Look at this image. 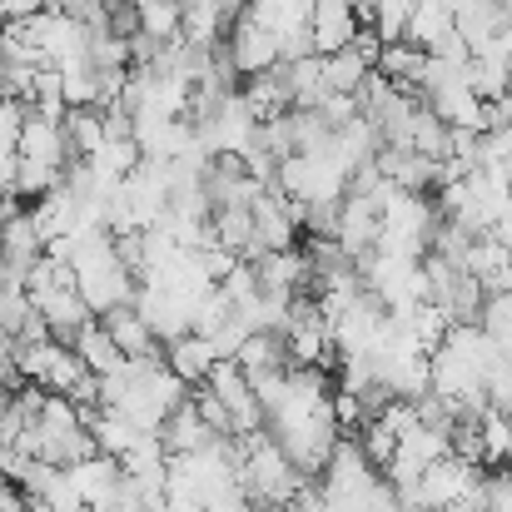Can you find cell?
Wrapping results in <instances>:
<instances>
[{"mask_svg": "<svg viewBox=\"0 0 512 512\" xmlns=\"http://www.w3.org/2000/svg\"><path fill=\"white\" fill-rule=\"evenodd\" d=\"M358 25H363V15H358L353 0H314V45H319V55H334L343 45H353Z\"/></svg>", "mask_w": 512, "mask_h": 512, "instance_id": "30bf717a", "label": "cell"}, {"mask_svg": "<svg viewBox=\"0 0 512 512\" xmlns=\"http://www.w3.org/2000/svg\"><path fill=\"white\" fill-rule=\"evenodd\" d=\"M60 130H65L75 160H95V155L105 150V140H110V130H105V110H100V105H70L65 120H60Z\"/></svg>", "mask_w": 512, "mask_h": 512, "instance_id": "7c38bea8", "label": "cell"}, {"mask_svg": "<svg viewBox=\"0 0 512 512\" xmlns=\"http://www.w3.org/2000/svg\"><path fill=\"white\" fill-rule=\"evenodd\" d=\"M373 70H378V65H373L363 50H353V45L324 55V80H329V90H339V95H358V90L368 85Z\"/></svg>", "mask_w": 512, "mask_h": 512, "instance_id": "ac0fdd59", "label": "cell"}, {"mask_svg": "<svg viewBox=\"0 0 512 512\" xmlns=\"http://www.w3.org/2000/svg\"><path fill=\"white\" fill-rule=\"evenodd\" d=\"M453 30H458V25H453V5H448V0H418V5H413L408 40H413V45H423L428 55H433Z\"/></svg>", "mask_w": 512, "mask_h": 512, "instance_id": "e0dca14e", "label": "cell"}, {"mask_svg": "<svg viewBox=\"0 0 512 512\" xmlns=\"http://www.w3.org/2000/svg\"><path fill=\"white\" fill-rule=\"evenodd\" d=\"M214 244H224V249L239 254V259H259L264 244H259V229H254V209H249V204L214 209Z\"/></svg>", "mask_w": 512, "mask_h": 512, "instance_id": "4fadbf2b", "label": "cell"}, {"mask_svg": "<svg viewBox=\"0 0 512 512\" xmlns=\"http://www.w3.org/2000/svg\"><path fill=\"white\" fill-rule=\"evenodd\" d=\"M468 85H473V95L488 105V100H498V95L512 90V65L498 60V55H473V60H468Z\"/></svg>", "mask_w": 512, "mask_h": 512, "instance_id": "d6986e66", "label": "cell"}, {"mask_svg": "<svg viewBox=\"0 0 512 512\" xmlns=\"http://www.w3.org/2000/svg\"><path fill=\"white\" fill-rule=\"evenodd\" d=\"M478 329H483L488 339H493L498 348H503V353H508V348H512V294H488Z\"/></svg>", "mask_w": 512, "mask_h": 512, "instance_id": "7402d4cb", "label": "cell"}, {"mask_svg": "<svg viewBox=\"0 0 512 512\" xmlns=\"http://www.w3.org/2000/svg\"><path fill=\"white\" fill-rule=\"evenodd\" d=\"M194 408L204 413V423H209L219 438H234V413L224 408V398H219L209 383H199V388H194Z\"/></svg>", "mask_w": 512, "mask_h": 512, "instance_id": "603a6c76", "label": "cell"}, {"mask_svg": "<svg viewBox=\"0 0 512 512\" xmlns=\"http://www.w3.org/2000/svg\"><path fill=\"white\" fill-rule=\"evenodd\" d=\"M65 184V165H50V160H25L20 155V170H15V194L20 199H45Z\"/></svg>", "mask_w": 512, "mask_h": 512, "instance_id": "44dd1931", "label": "cell"}, {"mask_svg": "<svg viewBox=\"0 0 512 512\" xmlns=\"http://www.w3.org/2000/svg\"><path fill=\"white\" fill-rule=\"evenodd\" d=\"M165 363H170V373H179L189 388H199V383H209V373H214L219 353H214L209 334L189 329V334H179V339L165 343Z\"/></svg>", "mask_w": 512, "mask_h": 512, "instance_id": "9c48e42d", "label": "cell"}, {"mask_svg": "<svg viewBox=\"0 0 512 512\" xmlns=\"http://www.w3.org/2000/svg\"><path fill=\"white\" fill-rule=\"evenodd\" d=\"M483 478H488L483 463H468L458 453H443L418 478V508L443 512V508H453V503H463V498H478L483 503Z\"/></svg>", "mask_w": 512, "mask_h": 512, "instance_id": "6da1fadb", "label": "cell"}, {"mask_svg": "<svg viewBox=\"0 0 512 512\" xmlns=\"http://www.w3.org/2000/svg\"><path fill=\"white\" fill-rule=\"evenodd\" d=\"M279 75H284V85H289L294 110H319V105H324V95H329V80H324V55L279 60Z\"/></svg>", "mask_w": 512, "mask_h": 512, "instance_id": "8fae6325", "label": "cell"}, {"mask_svg": "<svg viewBox=\"0 0 512 512\" xmlns=\"http://www.w3.org/2000/svg\"><path fill=\"white\" fill-rule=\"evenodd\" d=\"M160 438H165V448H170V458H184V453H204V448H214L219 443V433L204 423V413L194 408V393L174 408L170 418L160 423Z\"/></svg>", "mask_w": 512, "mask_h": 512, "instance_id": "ba28073f", "label": "cell"}, {"mask_svg": "<svg viewBox=\"0 0 512 512\" xmlns=\"http://www.w3.org/2000/svg\"><path fill=\"white\" fill-rule=\"evenodd\" d=\"M239 363H244V373H284V368H294L289 334L284 329H254L244 339V348H239Z\"/></svg>", "mask_w": 512, "mask_h": 512, "instance_id": "5bb4252c", "label": "cell"}, {"mask_svg": "<svg viewBox=\"0 0 512 512\" xmlns=\"http://www.w3.org/2000/svg\"><path fill=\"white\" fill-rule=\"evenodd\" d=\"M224 45H229V60H234L239 75H259V70H274L279 65V35L264 20H254V15H239L229 25Z\"/></svg>", "mask_w": 512, "mask_h": 512, "instance_id": "3957f363", "label": "cell"}, {"mask_svg": "<svg viewBox=\"0 0 512 512\" xmlns=\"http://www.w3.org/2000/svg\"><path fill=\"white\" fill-rule=\"evenodd\" d=\"M334 239H339L353 259L373 254V249L383 244V204H378V199H368V194H343Z\"/></svg>", "mask_w": 512, "mask_h": 512, "instance_id": "277c9868", "label": "cell"}, {"mask_svg": "<svg viewBox=\"0 0 512 512\" xmlns=\"http://www.w3.org/2000/svg\"><path fill=\"white\" fill-rule=\"evenodd\" d=\"M443 512H488L478 498H463V503H453V508H443Z\"/></svg>", "mask_w": 512, "mask_h": 512, "instance_id": "cb8c5ba5", "label": "cell"}, {"mask_svg": "<svg viewBox=\"0 0 512 512\" xmlns=\"http://www.w3.org/2000/svg\"><path fill=\"white\" fill-rule=\"evenodd\" d=\"M100 324L110 329V339L120 343L130 358H165V339L150 329V319L140 314V304H120V309L100 314Z\"/></svg>", "mask_w": 512, "mask_h": 512, "instance_id": "52a82bcc", "label": "cell"}, {"mask_svg": "<svg viewBox=\"0 0 512 512\" xmlns=\"http://www.w3.org/2000/svg\"><path fill=\"white\" fill-rule=\"evenodd\" d=\"M140 30H150L155 40H179L184 30V0H135Z\"/></svg>", "mask_w": 512, "mask_h": 512, "instance_id": "ffe728a7", "label": "cell"}, {"mask_svg": "<svg viewBox=\"0 0 512 512\" xmlns=\"http://www.w3.org/2000/svg\"><path fill=\"white\" fill-rule=\"evenodd\" d=\"M453 25H458V35L468 40V50L483 55L512 25V5L508 0H453Z\"/></svg>", "mask_w": 512, "mask_h": 512, "instance_id": "5b68a950", "label": "cell"}, {"mask_svg": "<svg viewBox=\"0 0 512 512\" xmlns=\"http://www.w3.org/2000/svg\"><path fill=\"white\" fill-rule=\"evenodd\" d=\"M0 254H5L15 269H25V274H30V264H40V259L50 254V239H45L35 209H15V214L0 219Z\"/></svg>", "mask_w": 512, "mask_h": 512, "instance_id": "8992f818", "label": "cell"}, {"mask_svg": "<svg viewBox=\"0 0 512 512\" xmlns=\"http://www.w3.org/2000/svg\"><path fill=\"white\" fill-rule=\"evenodd\" d=\"M70 343H75V353L85 358V368H90V373H100V378H110V373H120V368L130 363V353L110 339V329H105L100 319H90V324H85Z\"/></svg>", "mask_w": 512, "mask_h": 512, "instance_id": "9a60e30c", "label": "cell"}, {"mask_svg": "<svg viewBox=\"0 0 512 512\" xmlns=\"http://www.w3.org/2000/svg\"><path fill=\"white\" fill-rule=\"evenodd\" d=\"M209 388L224 398V408L234 413V438H244V433H259L269 418H264V403H259V388H254V378L244 373V363L239 358H219L214 363V373H209Z\"/></svg>", "mask_w": 512, "mask_h": 512, "instance_id": "7a4b0ae2", "label": "cell"}, {"mask_svg": "<svg viewBox=\"0 0 512 512\" xmlns=\"http://www.w3.org/2000/svg\"><path fill=\"white\" fill-rule=\"evenodd\" d=\"M423 70H428V50L413 45V40H393V45H383V55H378V75H388V80L403 85V90H418V85H423Z\"/></svg>", "mask_w": 512, "mask_h": 512, "instance_id": "2e32d148", "label": "cell"}]
</instances>
